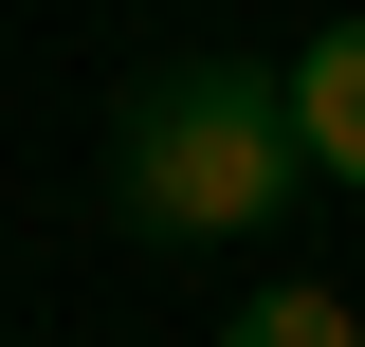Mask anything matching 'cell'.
Masks as SVG:
<instances>
[{
    "instance_id": "obj_1",
    "label": "cell",
    "mask_w": 365,
    "mask_h": 347,
    "mask_svg": "<svg viewBox=\"0 0 365 347\" xmlns=\"http://www.w3.org/2000/svg\"><path fill=\"white\" fill-rule=\"evenodd\" d=\"M292 183H311L292 74H256V55H182V74L128 91V129H110V201H128L146 238H256Z\"/></svg>"
},
{
    "instance_id": "obj_2",
    "label": "cell",
    "mask_w": 365,
    "mask_h": 347,
    "mask_svg": "<svg viewBox=\"0 0 365 347\" xmlns=\"http://www.w3.org/2000/svg\"><path fill=\"white\" fill-rule=\"evenodd\" d=\"M292 146H311L329 183H365V19H329V37L292 55Z\"/></svg>"
},
{
    "instance_id": "obj_3",
    "label": "cell",
    "mask_w": 365,
    "mask_h": 347,
    "mask_svg": "<svg viewBox=\"0 0 365 347\" xmlns=\"http://www.w3.org/2000/svg\"><path fill=\"white\" fill-rule=\"evenodd\" d=\"M220 347H365V311H347V293H237Z\"/></svg>"
}]
</instances>
